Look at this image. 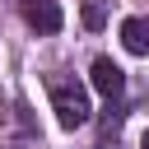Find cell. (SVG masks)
I'll return each instance as SVG.
<instances>
[{
  "mask_svg": "<svg viewBox=\"0 0 149 149\" xmlns=\"http://www.w3.org/2000/svg\"><path fill=\"white\" fill-rule=\"evenodd\" d=\"M51 112H56V121H61L65 130H79V126L88 121V98H84V88H79V84H56V88H51Z\"/></svg>",
  "mask_w": 149,
  "mask_h": 149,
  "instance_id": "obj_1",
  "label": "cell"
},
{
  "mask_svg": "<svg viewBox=\"0 0 149 149\" xmlns=\"http://www.w3.org/2000/svg\"><path fill=\"white\" fill-rule=\"evenodd\" d=\"M79 19H84V28H88V33H98V28L107 23V5H102V0H84Z\"/></svg>",
  "mask_w": 149,
  "mask_h": 149,
  "instance_id": "obj_5",
  "label": "cell"
},
{
  "mask_svg": "<svg viewBox=\"0 0 149 149\" xmlns=\"http://www.w3.org/2000/svg\"><path fill=\"white\" fill-rule=\"evenodd\" d=\"M93 88L112 102V98H121V88H126V74H121V65L112 61V56H98L93 61Z\"/></svg>",
  "mask_w": 149,
  "mask_h": 149,
  "instance_id": "obj_3",
  "label": "cell"
},
{
  "mask_svg": "<svg viewBox=\"0 0 149 149\" xmlns=\"http://www.w3.org/2000/svg\"><path fill=\"white\" fill-rule=\"evenodd\" d=\"M121 47L135 56H149V19H126L121 23Z\"/></svg>",
  "mask_w": 149,
  "mask_h": 149,
  "instance_id": "obj_4",
  "label": "cell"
},
{
  "mask_svg": "<svg viewBox=\"0 0 149 149\" xmlns=\"http://www.w3.org/2000/svg\"><path fill=\"white\" fill-rule=\"evenodd\" d=\"M121 121H126V107H121V102L112 98V102H107V116H102V130H116Z\"/></svg>",
  "mask_w": 149,
  "mask_h": 149,
  "instance_id": "obj_6",
  "label": "cell"
},
{
  "mask_svg": "<svg viewBox=\"0 0 149 149\" xmlns=\"http://www.w3.org/2000/svg\"><path fill=\"white\" fill-rule=\"evenodd\" d=\"M140 149H149V135H144V140H140Z\"/></svg>",
  "mask_w": 149,
  "mask_h": 149,
  "instance_id": "obj_7",
  "label": "cell"
},
{
  "mask_svg": "<svg viewBox=\"0 0 149 149\" xmlns=\"http://www.w3.org/2000/svg\"><path fill=\"white\" fill-rule=\"evenodd\" d=\"M98 149H116V144H98Z\"/></svg>",
  "mask_w": 149,
  "mask_h": 149,
  "instance_id": "obj_8",
  "label": "cell"
},
{
  "mask_svg": "<svg viewBox=\"0 0 149 149\" xmlns=\"http://www.w3.org/2000/svg\"><path fill=\"white\" fill-rule=\"evenodd\" d=\"M23 19L37 33H61V23H65V14H61L56 0H23Z\"/></svg>",
  "mask_w": 149,
  "mask_h": 149,
  "instance_id": "obj_2",
  "label": "cell"
}]
</instances>
